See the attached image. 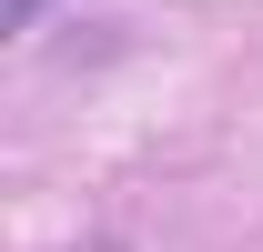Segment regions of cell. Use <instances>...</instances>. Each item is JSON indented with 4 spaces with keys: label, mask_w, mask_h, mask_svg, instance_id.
<instances>
[{
    "label": "cell",
    "mask_w": 263,
    "mask_h": 252,
    "mask_svg": "<svg viewBox=\"0 0 263 252\" xmlns=\"http://www.w3.org/2000/svg\"><path fill=\"white\" fill-rule=\"evenodd\" d=\"M41 10H51V0H10V31H41Z\"/></svg>",
    "instance_id": "6da1fadb"
}]
</instances>
